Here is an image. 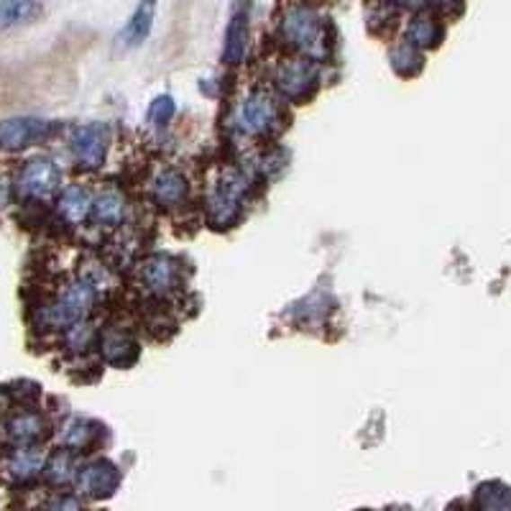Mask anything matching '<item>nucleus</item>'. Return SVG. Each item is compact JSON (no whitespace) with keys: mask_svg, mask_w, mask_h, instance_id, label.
Instances as JSON below:
<instances>
[{"mask_svg":"<svg viewBox=\"0 0 511 511\" xmlns=\"http://www.w3.org/2000/svg\"><path fill=\"white\" fill-rule=\"evenodd\" d=\"M248 51V11L238 8L233 13L231 23H228V33H225V51L223 59L228 65H241Z\"/></svg>","mask_w":511,"mask_h":511,"instance_id":"423d86ee","label":"nucleus"},{"mask_svg":"<svg viewBox=\"0 0 511 511\" xmlns=\"http://www.w3.org/2000/svg\"><path fill=\"white\" fill-rule=\"evenodd\" d=\"M156 192L164 202H177L184 195V180L174 172H166V174H162V180L156 181Z\"/></svg>","mask_w":511,"mask_h":511,"instance_id":"ddd939ff","label":"nucleus"},{"mask_svg":"<svg viewBox=\"0 0 511 511\" xmlns=\"http://www.w3.org/2000/svg\"><path fill=\"white\" fill-rule=\"evenodd\" d=\"M396 3H404V0H396Z\"/></svg>","mask_w":511,"mask_h":511,"instance_id":"f3484780","label":"nucleus"},{"mask_svg":"<svg viewBox=\"0 0 511 511\" xmlns=\"http://www.w3.org/2000/svg\"><path fill=\"white\" fill-rule=\"evenodd\" d=\"M11 435L18 443H31L41 435V419L36 414H21L11 422Z\"/></svg>","mask_w":511,"mask_h":511,"instance_id":"f8f14e48","label":"nucleus"},{"mask_svg":"<svg viewBox=\"0 0 511 511\" xmlns=\"http://www.w3.org/2000/svg\"><path fill=\"white\" fill-rule=\"evenodd\" d=\"M269 120H271V105L266 100H248L243 113H241V123L248 131L264 128Z\"/></svg>","mask_w":511,"mask_h":511,"instance_id":"1a4fd4ad","label":"nucleus"},{"mask_svg":"<svg viewBox=\"0 0 511 511\" xmlns=\"http://www.w3.org/2000/svg\"><path fill=\"white\" fill-rule=\"evenodd\" d=\"M41 16L39 0H0V31L26 26Z\"/></svg>","mask_w":511,"mask_h":511,"instance_id":"0eeeda50","label":"nucleus"},{"mask_svg":"<svg viewBox=\"0 0 511 511\" xmlns=\"http://www.w3.org/2000/svg\"><path fill=\"white\" fill-rule=\"evenodd\" d=\"M49 123L41 118H11L0 123V146L3 149H23L41 136H47Z\"/></svg>","mask_w":511,"mask_h":511,"instance_id":"7ed1b4c3","label":"nucleus"},{"mask_svg":"<svg viewBox=\"0 0 511 511\" xmlns=\"http://www.w3.org/2000/svg\"><path fill=\"white\" fill-rule=\"evenodd\" d=\"M59 181V172L49 159H31L18 177V189L26 198H47Z\"/></svg>","mask_w":511,"mask_h":511,"instance_id":"f03ea898","label":"nucleus"},{"mask_svg":"<svg viewBox=\"0 0 511 511\" xmlns=\"http://www.w3.org/2000/svg\"><path fill=\"white\" fill-rule=\"evenodd\" d=\"M8 181H5V177H0V202H5V192H8V187H5Z\"/></svg>","mask_w":511,"mask_h":511,"instance_id":"dca6fc26","label":"nucleus"},{"mask_svg":"<svg viewBox=\"0 0 511 511\" xmlns=\"http://www.w3.org/2000/svg\"><path fill=\"white\" fill-rule=\"evenodd\" d=\"M172 113H174L172 98H159V100H154V105H151V110H149V118L154 126H164L166 120L172 118Z\"/></svg>","mask_w":511,"mask_h":511,"instance_id":"2eb2a0df","label":"nucleus"},{"mask_svg":"<svg viewBox=\"0 0 511 511\" xmlns=\"http://www.w3.org/2000/svg\"><path fill=\"white\" fill-rule=\"evenodd\" d=\"M90 302H93V292L87 284H72L65 295L54 299L47 310V322L54 328H65L72 325L90 310Z\"/></svg>","mask_w":511,"mask_h":511,"instance_id":"f257e3e1","label":"nucleus"},{"mask_svg":"<svg viewBox=\"0 0 511 511\" xmlns=\"http://www.w3.org/2000/svg\"><path fill=\"white\" fill-rule=\"evenodd\" d=\"M154 16H156V0H141L138 8L133 11L128 23L118 33V47L120 49H136L149 39L151 29H154Z\"/></svg>","mask_w":511,"mask_h":511,"instance_id":"20e7f679","label":"nucleus"},{"mask_svg":"<svg viewBox=\"0 0 511 511\" xmlns=\"http://www.w3.org/2000/svg\"><path fill=\"white\" fill-rule=\"evenodd\" d=\"M80 486L87 494H108L116 486V473L108 463H95L80 473Z\"/></svg>","mask_w":511,"mask_h":511,"instance_id":"6e6552de","label":"nucleus"},{"mask_svg":"<svg viewBox=\"0 0 511 511\" xmlns=\"http://www.w3.org/2000/svg\"><path fill=\"white\" fill-rule=\"evenodd\" d=\"M72 149L84 166H100V162L105 159V149H108L105 146V131L100 126H84L75 133Z\"/></svg>","mask_w":511,"mask_h":511,"instance_id":"39448f33","label":"nucleus"},{"mask_svg":"<svg viewBox=\"0 0 511 511\" xmlns=\"http://www.w3.org/2000/svg\"><path fill=\"white\" fill-rule=\"evenodd\" d=\"M59 210L65 213V217L69 220H80L87 213V192L83 187H69L65 195H62V205Z\"/></svg>","mask_w":511,"mask_h":511,"instance_id":"9d476101","label":"nucleus"},{"mask_svg":"<svg viewBox=\"0 0 511 511\" xmlns=\"http://www.w3.org/2000/svg\"><path fill=\"white\" fill-rule=\"evenodd\" d=\"M39 468H41V458L33 450H18L16 455L11 458V463H8V471L16 479H31Z\"/></svg>","mask_w":511,"mask_h":511,"instance_id":"9b49d317","label":"nucleus"},{"mask_svg":"<svg viewBox=\"0 0 511 511\" xmlns=\"http://www.w3.org/2000/svg\"><path fill=\"white\" fill-rule=\"evenodd\" d=\"M95 217L102 223H116L120 217V199L116 195H102L95 205Z\"/></svg>","mask_w":511,"mask_h":511,"instance_id":"4468645a","label":"nucleus"}]
</instances>
